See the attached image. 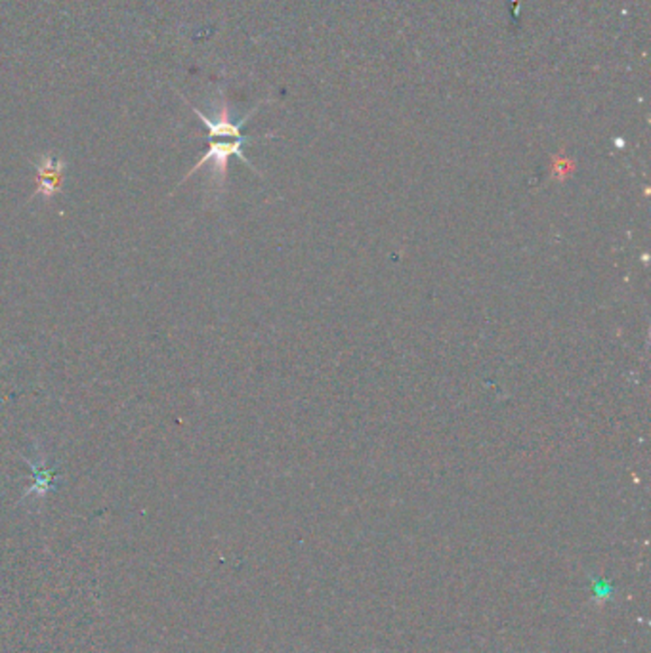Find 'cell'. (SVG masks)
<instances>
[{
	"label": "cell",
	"mask_w": 651,
	"mask_h": 653,
	"mask_svg": "<svg viewBox=\"0 0 651 653\" xmlns=\"http://www.w3.org/2000/svg\"><path fill=\"white\" fill-rule=\"evenodd\" d=\"M178 94H180V92H178ZM180 97L191 107V111L195 113V115L199 117V121L206 126V130H208V152L197 162H195V167L182 178V182L178 184V188H180L186 182V179L191 178L201 167L210 165V167H213V184H215V188L222 189L224 184H225V178H227V162H230L232 157H239L243 162H245L247 167H251L254 172H258L254 169L252 162L247 159V155L243 153V148H245V145L249 142H252V140L241 134L243 124H245L252 117V113L256 109L251 111L245 119H241L239 123H234L232 115H230V106H227V102H225L224 92H220V104H218V109L215 111V117H206L201 109L191 106L186 100V96L180 94Z\"/></svg>",
	"instance_id": "obj_1"
},
{
	"label": "cell",
	"mask_w": 651,
	"mask_h": 653,
	"mask_svg": "<svg viewBox=\"0 0 651 653\" xmlns=\"http://www.w3.org/2000/svg\"><path fill=\"white\" fill-rule=\"evenodd\" d=\"M68 162L54 153H44L35 161V191L32 198H42L50 201L61 191Z\"/></svg>",
	"instance_id": "obj_2"
},
{
	"label": "cell",
	"mask_w": 651,
	"mask_h": 653,
	"mask_svg": "<svg viewBox=\"0 0 651 653\" xmlns=\"http://www.w3.org/2000/svg\"><path fill=\"white\" fill-rule=\"evenodd\" d=\"M27 463H29V466L32 470V474H35V483L31 485V489H29L25 497H35V499L37 497L39 499L46 497L48 493L52 492V487H54L56 472L50 466H48L46 455L42 451L39 453V459H32V461L27 459Z\"/></svg>",
	"instance_id": "obj_3"
}]
</instances>
